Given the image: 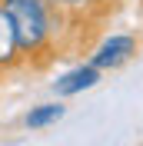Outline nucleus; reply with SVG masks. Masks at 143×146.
Returning a JSON list of instances; mask_svg holds the SVG:
<instances>
[{"mask_svg": "<svg viewBox=\"0 0 143 146\" xmlns=\"http://www.w3.org/2000/svg\"><path fill=\"white\" fill-rule=\"evenodd\" d=\"M13 23L20 56L27 70H43L50 60L63 56V36L70 23L63 20L60 10H53L47 0H7L3 3Z\"/></svg>", "mask_w": 143, "mask_h": 146, "instance_id": "1", "label": "nucleus"}, {"mask_svg": "<svg viewBox=\"0 0 143 146\" xmlns=\"http://www.w3.org/2000/svg\"><path fill=\"white\" fill-rule=\"evenodd\" d=\"M140 53V40L136 33H107L100 36L97 43L90 46V63L103 73H113V70H123L133 56Z\"/></svg>", "mask_w": 143, "mask_h": 146, "instance_id": "2", "label": "nucleus"}, {"mask_svg": "<svg viewBox=\"0 0 143 146\" xmlns=\"http://www.w3.org/2000/svg\"><path fill=\"white\" fill-rule=\"evenodd\" d=\"M100 80H103V70H97L90 60H83V63L70 66V70L57 73V80H50V90L60 100H70V96H80V93L100 86Z\"/></svg>", "mask_w": 143, "mask_h": 146, "instance_id": "3", "label": "nucleus"}, {"mask_svg": "<svg viewBox=\"0 0 143 146\" xmlns=\"http://www.w3.org/2000/svg\"><path fill=\"white\" fill-rule=\"evenodd\" d=\"M20 70H27V66H23L17 36H13L10 13H7V7L0 3V80H7V76H13V73H20Z\"/></svg>", "mask_w": 143, "mask_h": 146, "instance_id": "4", "label": "nucleus"}, {"mask_svg": "<svg viewBox=\"0 0 143 146\" xmlns=\"http://www.w3.org/2000/svg\"><path fill=\"white\" fill-rule=\"evenodd\" d=\"M53 10H60L63 20L77 27V23H93L110 10V0H47Z\"/></svg>", "mask_w": 143, "mask_h": 146, "instance_id": "5", "label": "nucleus"}, {"mask_svg": "<svg viewBox=\"0 0 143 146\" xmlns=\"http://www.w3.org/2000/svg\"><path fill=\"white\" fill-rule=\"evenodd\" d=\"M63 116H67V103L57 96V100H47V103H33V106L23 113V126H27L30 133H43V129L57 126Z\"/></svg>", "mask_w": 143, "mask_h": 146, "instance_id": "6", "label": "nucleus"}, {"mask_svg": "<svg viewBox=\"0 0 143 146\" xmlns=\"http://www.w3.org/2000/svg\"><path fill=\"white\" fill-rule=\"evenodd\" d=\"M140 53H143V43H140Z\"/></svg>", "mask_w": 143, "mask_h": 146, "instance_id": "7", "label": "nucleus"}, {"mask_svg": "<svg viewBox=\"0 0 143 146\" xmlns=\"http://www.w3.org/2000/svg\"><path fill=\"white\" fill-rule=\"evenodd\" d=\"M0 3H7V0H0Z\"/></svg>", "mask_w": 143, "mask_h": 146, "instance_id": "8", "label": "nucleus"}]
</instances>
